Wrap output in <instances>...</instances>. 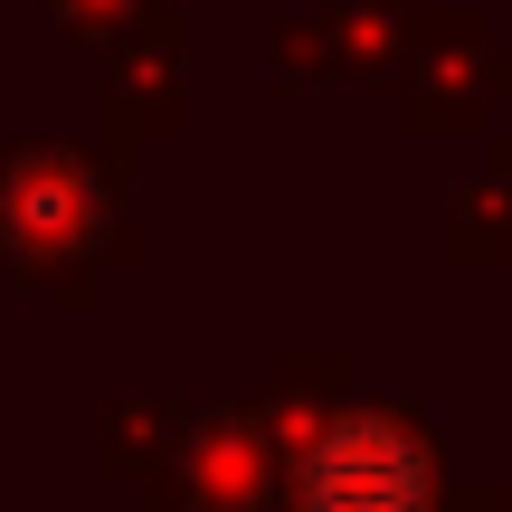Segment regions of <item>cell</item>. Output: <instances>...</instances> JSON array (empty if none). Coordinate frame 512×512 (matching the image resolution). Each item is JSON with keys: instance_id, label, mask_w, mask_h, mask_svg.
<instances>
[{"instance_id": "obj_1", "label": "cell", "mask_w": 512, "mask_h": 512, "mask_svg": "<svg viewBox=\"0 0 512 512\" xmlns=\"http://www.w3.org/2000/svg\"><path fill=\"white\" fill-rule=\"evenodd\" d=\"M304 503L313 512H427V456L380 418H351L313 446L304 465Z\"/></svg>"}]
</instances>
